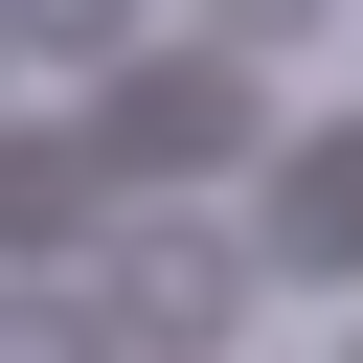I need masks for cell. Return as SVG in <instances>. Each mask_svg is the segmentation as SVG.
Masks as SVG:
<instances>
[{"mask_svg": "<svg viewBox=\"0 0 363 363\" xmlns=\"http://www.w3.org/2000/svg\"><path fill=\"white\" fill-rule=\"evenodd\" d=\"M0 68H91L113 91L136 68V0H0Z\"/></svg>", "mask_w": 363, "mask_h": 363, "instance_id": "cell-5", "label": "cell"}, {"mask_svg": "<svg viewBox=\"0 0 363 363\" xmlns=\"http://www.w3.org/2000/svg\"><path fill=\"white\" fill-rule=\"evenodd\" d=\"M68 136H91L113 204H136V182H182V159H250V136H272V68H227V45H136Z\"/></svg>", "mask_w": 363, "mask_h": 363, "instance_id": "cell-2", "label": "cell"}, {"mask_svg": "<svg viewBox=\"0 0 363 363\" xmlns=\"http://www.w3.org/2000/svg\"><path fill=\"white\" fill-rule=\"evenodd\" d=\"M68 295L113 318V363H182V340H227V318H250V227L136 204V227H91V272H68Z\"/></svg>", "mask_w": 363, "mask_h": 363, "instance_id": "cell-1", "label": "cell"}, {"mask_svg": "<svg viewBox=\"0 0 363 363\" xmlns=\"http://www.w3.org/2000/svg\"><path fill=\"white\" fill-rule=\"evenodd\" d=\"M250 272H363V113L272 136V227H250Z\"/></svg>", "mask_w": 363, "mask_h": 363, "instance_id": "cell-4", "label": "cell"}, {"mask_svg": "<svg viewBox=\"0 0 363 363\" xmlns=\"http://www.w3.org/2000/svg\"><path fill=\"white\" fill-rule=\"evenodd\" d=\"M340 0H182V45H227V68H272V45H318Z\"/></svg>", "mask_w": 363, "mask_h": 363, "instance_id": "cell-7", "label": "cell"}, {"mask_svg": "<svg viewBox=\"0 0 363 363\" xmlns=\"http://www.w3.org/2000/svg\"><path fill=\"white\" fill-rule=\"evenodd\" d=\"M113 227V159L68 136V113H0V272H45V250H91Z\"/></svg>", "mask_w": 363, "mask_h": 363, "instance_id": "cell-3", "label": "cell"}, {"mask_svg": "<svg viewBox=\"0 0 363 363\" xmlns=\"http://www.w3.org/2000/svg\"><path fill=\"white\" fill-rule=\"evenodd\" d=\"M0 363H113V318H91L68 272H0Z\"/></svg>", "mask_w": 363, "mask_h": 363, "instance_id": "cell-6", "label": "cell"}]
</instances>
